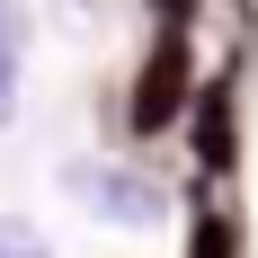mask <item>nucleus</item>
I'll list each match as a JSON object with an SVG mask.
<instances>
[{"label": "nucleus", "mask_w": 258, "mask_h": 258, "mask_svg": "<svg viewBox=\"0 0 258 258\" xmlns=\"http://www.w3.org/2000/svg\"><path fill=\"white\" fill-rule=\"evenodd\" d=\"M72 196L98 214V223H125V232L160 223V187L143 178V169H116V160H80V169H72Z\"/></svg>", "instance_id": "f257e3e1"}, {"label": "nucleus", "mask_w": 258, "mask_h": 258, "mask_svg": "<svg viewBox=\"0 0 258 258\" xmlns=\"http://www.w3.org/2000/svg\"><path fill=\"white\" fill-rule=\"evenodd\" d=\"M178 107H187V45L169 36V45L143 62V89H134V134H160Z\"/></svg>", "instance_id": "f03ea898"}, {"label": "nucleus", "mask_w": 258, "mask_h": 258, "mask_svg": "<svg viewBox=\"0 0 258 258\" xmlns=\"http://www.w3.org/2000/svg\"><path fill=\"white\" fill-rule=\"evenodd\" d=\"M18 62H27V18L0 0V125H9V107H18Z\"/></svg>", "instance_id": "7ed1b4c3"}, {"label": "nucleus", "mask_w": 258, "mask_h": 258, "mask_svg": "<svg viewBox=\"0 0 258 258\" xmlns=\"http://www.w3.org/2000/svg\"><path fill=\"white\" fill-rule=\"evenodd\" d=\"M196 134H205V160L223 169V160H232V98H223V89L205 98V116H196Z\"/></svg>", "instance_id": "20e7f679"}, {"label": "nucleus", "mask_w": 258, "mask_h": 258, "mask_svg": "<svg viewBox=\"0 0 258 258\" xmlns=\"http://www.w3.org/2000/svg\"><path fill=\"white\" fill-rule=\"evenodd\" d=\"M0 258H45V232L27 214H0Z\"/></svg>", "instance_id": "39448f33"}, {"label": "nucleus", "mask_w": 258, "mask_h": 258, "mask_svg": "<svg viewBox=\"0 0 258 258\" xmlns=\"http://www.w3.org/2000/svg\"><path fill=\"white\" fill-rule=\"evenodd\" d=\"M152 9H160L169 27H178V18H196V0H152Z\"/></svg>", "instance_id": "423d86ee"}]
</instances>
